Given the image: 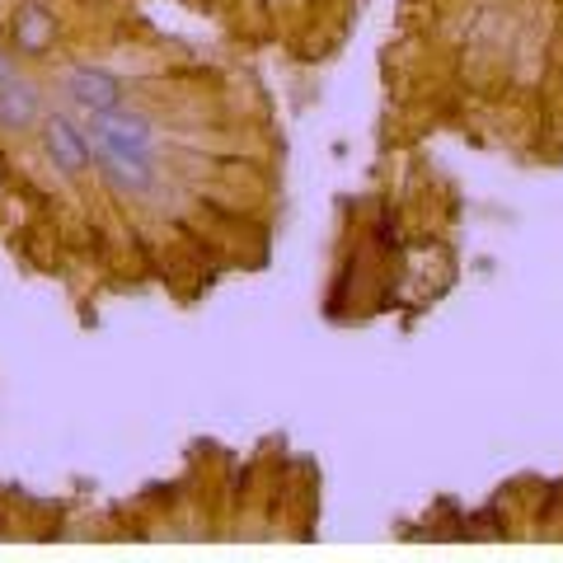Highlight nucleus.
<instances>
[{"instance_id": "nucleus-2", "label": "nucleus", "mask_w": 563, "mask_h": 563, "mask_svg": "<svg viewBox=\"0 0 563 563\" xmlns=\"http://www.w3.org/2000/svg\"><path fill=\"white\" fill-rule=\"evenodd\" d=\"M62 38V20L47 0H20L10 10V52L24 62H43Z\"/></svg>"}, {"instance_id": "nucleus-1", "label": "nucleus", "mask_w": 563, "mask_h": 563, "mask_svg": "<svg viewBox=\"0 0 563 563\" xmlns=\"http://www.w3.org/2000/svg\"><path fill=\"white\" fill-rule=\"evenodd\" d=\"M90 155L95 165L103 169V179L118 192H132V198H146L161 179L155 169V132H151V118L136 113V109H109L90 118Z\"/></svg>"}, {"instance_id": "nucleus-4", "label": "nucleus", "mask_w": 563, "mask_h": 563, "mask_svg": "<svg viewBox=\"0 0 563 563\" xmlns=\"http://www.w3.org/2000/svg\"><path fill=\"white\" fill-rule=\"evenodd\" d=\"M66 95L70 103H76L80 113H109L122 103V80L113 76V70H103V66H70V76H66Z\"/></svg>"}, {"instance_id": "nucleus-5", "label": "nucleus", "mask_w": 563, "mask_h": 563, "mask_svg": "<svg viewBox=\"0 0 563 563\" xmlns=\"http://www.w3.org/2000/svg\"><path fill=\"white\" fill-rule=\"evenodd\" d=\"M43 122V99L24 80H0V128L33 132Z\"/></svg>"}, {"instance_id": "nucleus-3", "label": "nucleus", "mask_w": 563, "mask_h": 563, "mask_svg": "<svg viewBox=\"0 0 563 563\" xmlns=\"http://www.w3.org/2000/svg\"><path fill=\"white\" fill-rule=\"evenodd\" d=\"M43 155H47V165L57 169L62 179H80V174H90V165H95L90 136H85L76 122L62 118V113L43 118Z\"/></svg>"}]
</instances>
